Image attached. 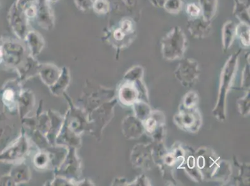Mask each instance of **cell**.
I'll return each mask as SVG.
<instances>
[{"label": "cell", "mask_w": 250, "mask_h": 186, "mask_svg": "<svg viewBox=\"0 0 250 186\" xmlns=\"http://www.w3.org/2000/svg\"><path fill=\"white\" fill-rule=\"evenodd\" d=\"M241 51L235 52L227 60L220 76L219 97L213 114L219 121L226 120V105L227 94L232 85L238 67V58Z\"/></svg>", "instance_id": "obj_1"}, {"label": "cell", "mask_w": 250, "mask_h": 186, "mask_svg": "<svg viewBox=\"0 0 250 186\" xmlns=\"http://www.w3.org/2000/svg\"><path fill=\"white\" fill-rule=\"evenodd\" d=\"M161 53L164 58L169 61L183 57L188 47L187 37L183 29L174 26L161 40Z\"/></svg>", "instance_id": "obj_2"}, {"label": "cell", "mask_w": 250, "mask_h": 186, "mask_svg": "<svg viewBox=\"0 0 250 186\" xmlns=\"http://www.w3.org/2000/svg\"><path fill=\"white\" fill-rule=\"evenodd\" d=\"M174 120L179 128L188 132H196L202 125L201 115L196 107L186 108L181 106Z\"/></svg>", "instance_id": "obj_3"}, {"label": "cell", "mask_w": 250, "mask_h": 186, "mask_svg": "<svg viewBox=\"0 0 250 186\" xmlns=\"http://www.w3.org/2000/svg\"><path fill=\"white\" fill-rule=\"evenodd\" d=\"M3 61L10 67H19L26 57V50L21 43L15 40H6L1 45Z\"/></svg>", "instance_id": "obj_4"}, {"label": "cell", "mask_w": 250, "mask_h": 186, "mask_svg": "<svg viewBox=\"0 0 250 186\" xmlns=\"http://www.w3.org/2000/svg\"><path fill=\"white\" fill-rule=\"evenodd\" d=\"M175 76L183 86L190 87L196 82L199 76L198 63L194 59L181 60L175 72Z\"/></svg>", "instance_id": "obj_5"}, {"label": "cell", "mask_w": 250, "mask_h": 186, "mask_svg": "<svg viewBox=\"0 0 250 186\" xmlns=\"http://www.w3.org/2000/svg\"><path fill=\"white\" fill-rule=\"evenodd\" d=\"M28 18L13 4L9 13V21L11 29L20 40H25L29 32Z\"/></svg>", "instance_id": "obj_6"}, {"label": "cell", "mask_w": 250, "mask_h": 186, "mask_svg": "<svg viewBox=\"0 0 250 186\" xmlns=\"http://www.w3.org/2000/svg\"><path fill=\"white\" fill-rule=\"evenodd\" d=\"M49 3L47 0H39L36 17L39 26L48 31L51 30L55 26V17Z\"/></svg>", "instance_id": "obj_7"}, {"label": "cell", "mask_w": 250, "mask_h": 186, "mask_svg": "<svg viewBox=\"0 0 250 186\" xmlns=\"http://www.w3.org/2000/svg\"><path fill=\"white\" fill-rule=\"evenodd\" d=\"M136 81V80H135ZM144 87L138 88L135 81L128 80L121 86L119 90V99L124 105L131 106L140 100L141 90Z\"/></svg>", "instance_id": "obj_8"}, {"label": "cell", "mask_w": 250, "mask_h": 186, "mask_svg": "<svg viewBox=\"0 0 250 186\" xmlns=\"http://www.w3.org/2000/svg\"><path fill=\"white\" fill-rule=\"evenodd\" d=\"M188 29L190 36L195 38H205L212 33L211 22L206 21L202 17L190 19L188 23Z\"/></svg>", "instance_id": "obj_9"}, {"label": "cell", "mask_w": 250, "mask_h": 186, "mask_svg": "<svg viewBox=\"0 0 250 186\" xmlns=\"http://www.w3.org/2000/svg\"><path fill=\"white\" fill-rule=\"evenodd\" d=\"M144 127L137 117L128 116L123 123L124 135L128 138L135 139L141 137L144 131Z\"/></svg>", "instance_id": "obj_10"}, {"label": "cell", "mask_w": 250, "mask_h": 186, "mask_svg": "<svg viewBox=\"0 0 250 186\" xmlns=\"http://www.w3.org/2000/svg\"><path fill=\"white\" fill-rule=\"evenodd\" d=\"M28 151V144L22 137L17 144L0 155V161H15L21 158Z\"/></svg>", "instance_id": "obj_11"}, {"label": "cell", "mask_w": 250, "mask_h": 186, "mask_svg": "<svg viewBox=\"0 0 250 186\" xmlns=\"http://www.w3.org/2000/svg\"><path fill=\"white\" fill-rule=\"evenodd\" d=\"M38 71L42 80L47 85H55L62 73L56 65L50 63L40 65Z\"/></svg>", "instance_id": "obj_12"}, {"label": "cell", "mask_w": 250, "mask_h": 186, "mask_svg": "<svg viewBox=\"0 0 250 186\" xmlns=\"http://www.w3.org/2000/svg\"><path fill=\"white\" fill-rule=\"evenodd\" d=\"M25 40L28 43L31 56L35 58L40 55L45 45L44 40L42 35L37 31H29Z\"/></svg>", "instance_id": "obj_13"}, {"label": "cell", "mask_w": 250, "mask_h": 186, "mask_svg": "<svg viewBox=\"0 0 250 186\" xmlns=\"http://www.w3.org/2000/svg\"><path fill=\"white\" fill-rule=\"evenodd\" d=\"M236 24L233 21L229 20L224 24L222 29V42L224 51H229L236 37Z\"/></svg>", "instance_id": "obj_14"}, {"label": "cell", "mask_w": 250, "mask_h": 186, "mask_svg": "<svg viewBox=\"0 0 250 186\" xmlns=\"http://www.w3.org/2000/svg\"><path fill=\"white\" fill-rule=\"evenodd\" d=\"M202 17L206 21L212 22L217 14L219 0H199Z\"/></svg>", "instance_id": "obj_15"}, {"label": "cell", "mask_w": 250, "mask_h": 186, "mask_svg": "<svg viewBox=\"0 0 250 186\" xmlns=\"http://www.w3.org/2000/svg\"><path fill=\"white\" fill-rule=\"evenodd\" d=\"M15 4L18 10L21 11L28 19L36 18L39 0H17Z\"/></svg>", "instance_id": "obj_16"}, {"label": "cell", "mask_w": 250, "mask_h": 186, "mask_svg": "<svg viewBox=\"0 0 250 186\" xmlns=\"http://www.w3.org/2000/svg\"><path fill=\"white\" fill-rule=\"evenodd\" d=\"M233 14L240 22L250 24V4L234 1Z\"/></svg>", "instance_id": "obj_17"}, {"label": "cell", "mask_w": 250, "mask_h": 186, "mask_svg": "<svg viewBox=\"0 0 250 186\" xmlns=\"http://www.w3.org/2000/svg\"><path fill=\"white\" fill-rule=\"evenodd\" d=\"M250 24L246 23V22H240V23L236 25V37L238 38L243 47H250Z\"/></svg>", "instance_id": "obj_18"}, {"label": "cell", "mask_w": 250, "mask_h": 186, "mask_svg": "<svg viewBox=\"0 0 250 186\" xmlns=\"http://www.w3.org/2000/svg\"><path fill=\"white\" fill-rule=\"evenodd\" d=\"M162 7L170 14H179L183 8V0H165Z\"/></svg>", "instance_id": "obj_19"}, {"label": "cell", "mask_w": 250, "mask_h": 186, "mask_svg": "<svg viewBox=\"0 0 250 186\" xmlns=\"http://www.w3.org/2000/svg\"><path fill=\"white\" fill-rule=\"evenodd\" d=\"M136 117L143 122L149 116L151 111L149 106L143 102L138 101L134 104Z\"/></svg>", "instance_id": "obj_20"}, {"label": "cell", "mask_w": 250, "mask_h": 186, "mask_svg": "<svg viewBox=\"0 0 250 186\" xmlns=\"http://www.w3.org/2000/svg\"><path fill=\"white\" fill-rule=\"evenodd\" d=\"M17 92L11 88H6L4 90L3 95H2V99L4 105L7 106L10 110H12L13 108H15L16 101L15 99H17Z\"/></svg>", "instance_id": "obj_21"}, {"label": "cell", "mask_w": 250, "mask_h": 186, "mask_svg": "<svg viewBox=\"0 0 250 186\" xmlns=\"http://www.w3.org/2000/svg\"><path fill=\"white\" fill-rule=\"evenodd\" d=\"M92 9L94 12L100 15L107 14L110 10V4L108 0H95Z\"/></svg>", "instance_id": "obj_22"}, {"label": "cell", "mask_w": 250, "mask_h": 186, "mask_svg": "<svg viewBox=\"0 0 250 186\" xmlns=\"http://www.w3.org/2000/svg\"><path fill=\"white\" fill-rule=\"evenodd\" d=\"M186 11L190 19L202 17V11L198 3H190L186 6Z\"/></svg>", "instance_id": "obj_23"}, {"label": "cell", "mask_w": 250, "mask_h": 186, "mask_svg": "<svg viewBox=\"0 0 250 186\" xmlns=\"http://www.w3.org/2000/svg\"><path fill=\"white\" fill-rule=\"evenodd\" d=\"M119 27L127 35H131L135 31V24L129 19H124L120 22Z\"/></svg>", "instance_id": "obj_24"}, {"label": "cell", "mask_w": 250, "mask_h": 186, "mask_svg": "<svg viewBox=\"0 0 250 186\" xmlns=\"http://www.w3.org/2000/svg\"><path fill=\"white\" fill-rule=\"evenodd\" d=\"M239 108L241 114L244 115L247 114L250 111V93H248L247 96L240 99L239 101Z\"/></svg>", "instance_id": "obj_25"}, {"label": "cell", "mask_w": 250, "mask_h": 186, "mask_svg": "<svg viewBox=\"0 0 250 186\" xmlns=\"http://www.w3.org/2000/svg\"><path fill=\"white\" fill-rule=\"evenodd\" d=\"M75 4L79 10L87 11L92 8V0H74Z\"/></svg>", "instance_id": "obj_26"}, {"label": "cell", "mask_w": 250, "mask_h": 186, "mask_svg": "<svg viewBox=\"0 0 250 186\" xmlns=\"http://www.w3.org/2000/svg\"><path fill=\"white\" fill-rule=\"evenodd\" d=\"M48 163V158L44 153L38 154L35 158V165L40 168H43Z\"/></svg>", "instance_id": "obj_27"}, {"label": "cell", "mask_w": 250, "mask_h": 186, "mask_svg": "<svg viewBox=\"0 0 250 186\" xmlns=\"http://www.w3.org/2000/svg\"><path fill=\"white\" fill-rule=\"evenodd\" d=\"M112 36L113 39H114L116 42H121L124 41L125 37L128 35H127L126 33H125L120 27H118V28L115 29L114 31H113Z\"/></svg>", "instance_id": "obj_28"}, {"label": "cell", "mask_w": 250, "mask_h": 186, "mask_svg": "<svg viewBox=\"0 0 250 186\" xmlns=\"http://www.w3.org/2000/svg\"><path fill=\"white\" fill-rule=\"evenodd\" d=\"M3 61V52H2V50L1 47H0V63H1Z\"/></svg>", "instance_id": "obj_29"}, {"label": "cell", "mask_w": 250, "mask_h": 186, "mask_svg": "<svg viewBox=\"0 0 250 186\" xmlns=\"http://www.w3.org/2000/svg\"><path fill=\"white\" fill-rule=\"evenodd\" d=\"M234 1H241V2H243V3L250 4V0H234Z\"/></svg>", "instance_id": "obj_30"}, {"label": "cell", "mask_w": 250, "mask_h": 186, "mask_svg": "<svg viewBox=\"0 0 250 186\" xmlns=\"http://www.w3.org/2000/svg\"><path fill=\"white\" fill-rule=\"evenodd\" d=\"M47 1H48L49 3H56L59 0H47Z\"/></svg>", "instance_id": "obj_31"}, {"label": "cell", "mask_w": 250, "mask_h": 186, "mask_svg": "<svg viewBox=\"0 0 250 186\" xmlns=\"http://www.w3.org/2000/svg\"><path fill=\"white\" fill-rule=\"evenodd\" d=\"M93 2H94L95 1V0H92Z\"/></svg>", "instance_id": "obj_32"}]
</instances>
